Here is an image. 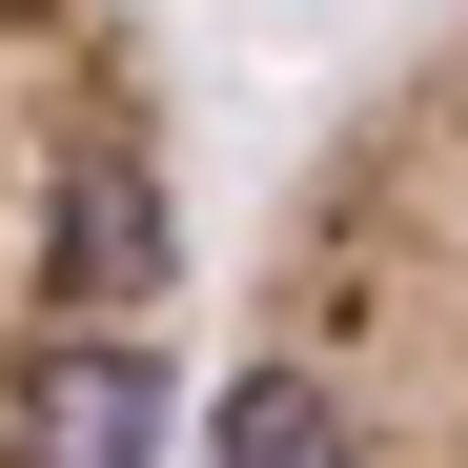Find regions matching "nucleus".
Here are the masks:
<instances>
[{
  "label": "nucleus",
  "instance_id": "nucleus-1",
  "mask_svg": "<svg viewBox=\"0 0 468 468\" xmlns=\"http://www.w3.org/2000/svg\"><path fill=\"white\" fill-rule=\"evenodd\" d=\"M224 468H468V21L305 143L245 265Z\"/></svg>",
  "mask_w": 468,
  "mask_h": 468
},
{
  "label": "nucleus",
  "instance_id": "nucleus-2",
  "mask_svg": "<svg viewBox=\"0 0 468 468\" xmlns=\"http://www.w3.org/2000/svg\"><path fill=\"white\" fill-rule=\"evenodd\" d=\"M184 204L143 0H0V468H164Z\"/></svg>",
  "mask_w": 468,
  "mask_h": 468
}]
</instances>
